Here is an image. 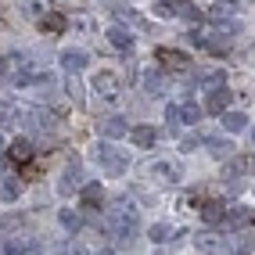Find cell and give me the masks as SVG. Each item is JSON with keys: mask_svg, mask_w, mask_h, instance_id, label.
I'll return each mask as SVG.
<instances>
[{"mask_svg": "<svg viewBox=\"0 0 255 255\" xmlns=\"http://www.w3.org/2000/svg\"><path fill=\"white\" fill-rule=\"evenodd\" d=\"M94 90H97V97H105V101H119V79H115V72L101 69L97 79H94Z\"/></svg>", "mask_w": 255, "mask_h": 255, "instance_id": "cell-2", "label": "cell"}, {"mask_svg": "<svg viewBox=\"0 0 255 255\" xmlns=\"http://www.w3.org/2000/svg\"><path fill=\"white\" fill-rule=\"evenodd\" d=\"M4 147H7V140H4V137H0V151H4Z\"/></svg>", "mask_w": 255, "mask_h": 255, "instance_id": "cell-31", "label": "cell"}, {"mask_svg": "<svg viewBox=\"0 0 255 255\" xmlns=\"http://www.w3.org/2000/svg\"><path fill=\"white\" fill-rule=\"evenodd\" d=\"M76 187H79V158H69V165H65V173H61L58 191H61V194H72Z\"/></svg>", "mask_w": 255, "mask_h": 255, "instance_id": "cell-4", "label": "cell"}, {"mask_svg": "<svg viewBox=\"0 0 255 255\" xmlns=\"http://www.w3.org/2000/svg\"><path fill=\"white\" fill-rule=\"evenodd\" d=\"M97 255H115V252H108V248H105V252H97Z\"/></svg>", "mask_w": 255, "mask_h": 255, "instance_id": "cell-32", "label": "cell"}, {"mask_svg": "<svg viewBox=\"0 0 255 255\" xmlns=\"http://www.w3.org/2000/svg\"><path fill=\"white\" fill-rule=\"evenodd\" d=\"M94 162L105 169L108 176H123L126 169H129V158L123 155L119 147H112L108 140H101V144H94Z\"/></svg>", "mask_w": 255, "mask_h": 255, "instance_id": "cell-1", "label": "cell"}, {"mask_svg": "<svg viewBox=\"0 0 255 255\" xmlns=\"http://www.w3.org/2000/svg\"><path fill=\"white\" fill-rule=\"evenodd\" d=\"M173 11L180 14V18H187V22H201V11L191 4V0H173Z\"/></svg>", "mask_w": 255, "mask_h": 255, "instance_id": "cell-14", "label": "cell"}, {"mask_svg": "<svg viewBox=\"0 0 255 255\" xmlns=\"http://www.w3.org/2000/svg\"><path fill=\"white\" fill-rule=\"evenodd\" d=\"M165 123L173 126V129L180 126V105H169V108H165Z\"/></svg>", "mask_w": 255, "mask_h": 255, "instance_id": "cell-27", "label": "cell"}, {"mask_svg": "<svg viewBox=\"0 0 255 255\" xmlns=\"http://www.w3.org/2000/svg\"><path fill=\"white\" fill-rule=\"evenodd\" d=\"M40 29H47V32H61V29H65V14H58V11H47L43 18H40Z\"/></svg>", "mask_w": 255, "mask_h": 255, "instance_id": "cell-18", "label": "cell"}, {"mask_svg": "<svg viewBox=\"0 0 255 255\" xmlns=\"http://www.w3.org/2000/svg\"><path fill=\"white\" fill-rule=\"evenodd\" d=\"M252 140H255V129H252Z\"/></svg>", "mask_w": 255, "mask_h": 255, "instance_id": "cell-34", "label": "cell"}, {"mask_svg": "<svg viewBox=\"0 0 255 255\" xmlns=\"http://www.w3.org/2000/svg\"><path fill=\"white\" fill-rule=\"evenodd\" d=\"M18 194H22V180H18V176H7L4 187H0V198H4V201H14Z\"/></svg>", "mask_w": 255, "mask_h": 255, "instance_id": "cell-19", "label": "cell"}, {"mask_svg": "<svg viewBox=\"0 0 255 255\" xmlns=\"http://www.w3.org/2000/svg\"><path fill=\"white\" fill-rule=\"evenodd\" d=\"M61 69L69 76H79L87 69V54H83V50H61Z\"/></svg>", "mask_w": 255, "mask_h": 255, "instance_id": "cell-5", "label": "cell"}, {"mask_svg": "<svg viewBox=\"0 0 255 255\" xmlns=\"http://www.w3.org/2000/svg\"><path fill=\"white\" fill-rule=\"evenodd\" d=\"M65 90H69V97L76 101V105H83V87H79V79L69 76V83H65Z\"/></svg>", "mask_w": 255, "mask_h": 255, "instance_id": "cell-25", "label": "cell"}, {"mask_svg": "<svg viewBox=\"0 0 255 255\" xmlns=\"http://www.w3.org/2000/svg\"><path fill=\"white\" fill-rule=\"evenodd\" d=\"M101 201H105V191H101V183H87V187H83V205H87V209H97Z\"/></svg>", "mask_w": 255, "mask_h": 255, "instance_id": "cell-13", "label": "cell"}, {"mask_svg": "<svg viewBox=\"0 0 255 255\" xmlns=\"http://www.w3.org/2000/svg\"><path fill=\"white\" fill-rule=\"evenodd\" d=\"M198 248L205 252V255H223V241H219L216 234H201L198 237Z\"/></svg>", "mask_w": 255, "mask_h": 255, "instance_id": "cell-16", "label": "cell"}, {"mask_svg": "<svg viewBox=\"0 0 255 255\" xmlns=\"http://www.w3.org/2000/svg\"><path fill=\"white\" fill-rule=\"evenodd\" d=\"M0 76H4V61H0Z\"/></svg>", "mask_w": 255, "mask_h": 255, "instance_id": "cell-33", "label": "cell"}, {"mask_svg": "<svg viewBox=\"0 0 255 255\" xmlns=\"http://www.w3.org/2000/svg\"><path fill=\"white\" fill-rule=\"evenodd\" d=\"M155 14H158V18H173L176 11H173V4H169V0H162V4L155 7Z\"/></svg>", "mask_w": 255, "mask_h": 255, "instance_id": "cell-28", "label": "cell"}, {"mask_svg": "<svg viewBox=\"0 0 255 255\" xmlns=\"http://www.w3.org/2000/svg\"><path fill=\"white\" fill-rule=\"evenodd\" d=\"M129 137H133L137 147H151V144H155V129H151V126H133Z\"/></svg>", "mask_w": 255, "mask_h": 255, "instance_id": "cell-15", "label": "cell"}, {"mask_svg": "<svg viewBox=\"0 0 255 255\" xmlns=\"http://www.w3.org/2000/svg\"><path fill=\"white\" fill-rule=\"evenodd\" d=\"M7 155H11V162H18V165H25V162L32 158V144H29V140H11V147H7Z\"/></svg>", "mask_w": 255, "mask_h": 255, "instance_id": "cell-9", "label": "cell"}, {"mask_svg": "<svg viewBox=\"0 0 255 255\" xmlns=\"http://www.w3.org/2000/svg\"><path fill=\"white\" fill-rule=\"evenodd\" d=\"M151 176H155V180H165V183H176V173H173V165H165V162L151 165Z\"/></svg>", "mask_w": 255, "mask_h": 255, "instance_id": "cell-23", "label": "cell"}, {"mask_svg": "<svg viewBox=\"0 0 255 255\" xmlns=\"http://www.w3.org/2000/svg\"><path fill=\"white\" fill-rule=\"evenodd\" d=\"M144 90H147V94H162V90H165V76H162V69H147V76H144Z\"/></svg>", "mask_w": 255, "mask_h": 255, "instance_id": "cell-12", "label": "cell"}, {"mask_svg": "<svg viewBox=\"0 0 255 255\" xmlns=\"http://www.w3.org/2000/svg\"><path fill=\"white\" fill-rule=\"evenodd\" d=\"M198 119H201V108H198V105H191V101H183V105H180V123L194 126Z\"/></svg>", "mask_w": 255, "mask_h": 255, "instance_id": "cell-21", "label": "cell"}, {"mask_svg": "<svg viewBox=\"0 0 255 255\" xmlns=\"http://www.w3.org/2000/svg\"><path fill=\"white\" fill-rule=\"evenodd\" d=\"M241 7H245V0H216L212 4V18H227V14L241 11Z\"/></svg>", "mask_w": 255, "mask_h": 255, "instance_id": "cell-11", "label": "cell"}, {"mask_svg": "<svg viewBox=\"0 0 255 255\" xmlns=\"http://www.w3.org/2000/svg\"><path fill=\"white\" fill-rule=\"evenodd\" d=\"M147 237H151V241H165V237H173V230H169L165 223H155V227L147 230Z\"/></svg>", "mask_w": 255, "mask_h": 255, "instance_id": "cell-26", "label": "cell"}, {"mask_svg": "<svg viewBox=\"0 0 255 255\" xmlns=\"http://www.w3.org/2000/svg\"><path fill=\"white\" fill-rule=\"evenodd\" d=\"M58 219H61V227H65V230H79V227H83V216H79V212H72V209L58 212Z\"/></svg>", "mask_w": 255, "mask_h": 255, "instance_id": "cell-22", "label": "cell"}, {"mask_svg": "<svg viewBox=\"0 0 255 255\" xmlns=\"http://www.w3.org/2000/svg\"><path fill=\"white\" fill-rule=\"evenodd\" d=\"M61 255H83L79 248H61Z\"/></svg>", "mask_w": 255, "mask_h": 255, "instance_id": "cell-30", "label": "cell"}, {"mask_svg": "<svg viewBox=\"0 0 255 255\" xmlns=\"http://www.w3.org/2000/svg\"><path fill=\"white\" fill-rule=\"evenodd\" d=\"M4 227L14 230V227H22V216H4Z\"/></svg>", "mask_w": 255, "mask_h": 255, "instance_id": "cell-29", "label": "cell"}, {"mask_svg": "<svg viewBox=\"0 0 255 255\" xmlns=\"http://www.w3.org/2000/svg\"><path fill=\"white\" fill-rule=\"evenodd\" d=\"M230 90H223V87H219V90H209V97H205V112L209 115H227V105H230Z\"/></svg>", "mask_w": 255, "mask_h": 255, "instance_id": "cell-3", "label": "cell"}, {"mask_svg": "<svg viewBox=\"0 0 255 255\" xmlns=\"http://www.w3.org/2000/svg\"><path fill=\"white\" fill-rule=\"evenodd\" d=\"M108 43H112L115 50H129V47H133V36H129V29L112 25V29H108Z\"/></svg>", "mask_w": 255, "mask_h": 255, "instance_id": "cell-8", "label": "cell"}, {"mask_svg": "<svg viewBox=\"0 0 255 255\" xmlns=\"http://www.w3.org/2000/svg\"><path fill=\"white\" fill-rule=\"evenodd\" d=\"M101 133H105L108 140H119V137H126V133H129V123H126L123 115H112V119L101 123Z\"/></svg>", "mask_w": 255, "mask_h": 255, "instance_id": "cell-6", "label": "cell"}, {"mask_svg": "<svg viewBox=\"0 0 255 255\" xmlns=\"http://www.w3.org/2000/svg\"><path fill=\"white\" fill-rule=\"evenodd\" d=\"M209 151H212V155H216L219 162H227V158L234 155V147H230L227 140H209Z\"/></svg>", "mask_w": 255, "mask_h": 255, "instance_id": "cell-24", "label": "cell"}, {"mask_svg": "<svg viewBox=\"0 0 255 255\" xmlns=\"http://www.w3.org/2000/svg\"><path fill=\"white\" fill-rule=\"evenodd\" d=\"M158 61L165 65V69H191V58H187L183 50H169V47L158 50Z\"/></svg>", "mask_w": 255, "mask_h": 255, "instance_id": "cell-7", "label": "cell"}, {"mask_svg": "<svg viewBox=\"0 0 255 255\" xmlns=\"http://www.w3.org/2000/svg\"><path fill=\"white\" fill-rule=\"evenodd\" d=\"M201 219L212 227V223H227V209H223V201H209L205 209H201Z\"/></svg>", "mask_w": 255, "mask_h": 255, "instance_id": "cell-10", "label": "cell"}, {"mask_svg": "<svg viewBox=\"0 0 255 255\" xmlns=\"http://www.w3.org/2000/svg\"><path fill=\"white\" fill-rule=\"evenodd\" d=\"M227 223H230V227H248V223H252V209H245V205H241V209H230V212H227Z\"/></svg>", "mask_w": 255, "mask_h": 255, "instance_id": "cell-20", "label": "cell"}, {"mask_svg": "<svg viewBox=\"0 0 255 255\" xmlns=\"http://www.w3.org/2000/svg\"><path fill=\"white\" fill-rule=\"evenodd\" d=\"M245 126H248L245 112H227V115H223V129H230V133H241Z\"/></svg>", "mask_w": 255, "mask_h": 255, "instance_id": "cell-17", "label": "cell"}]
</instances>
